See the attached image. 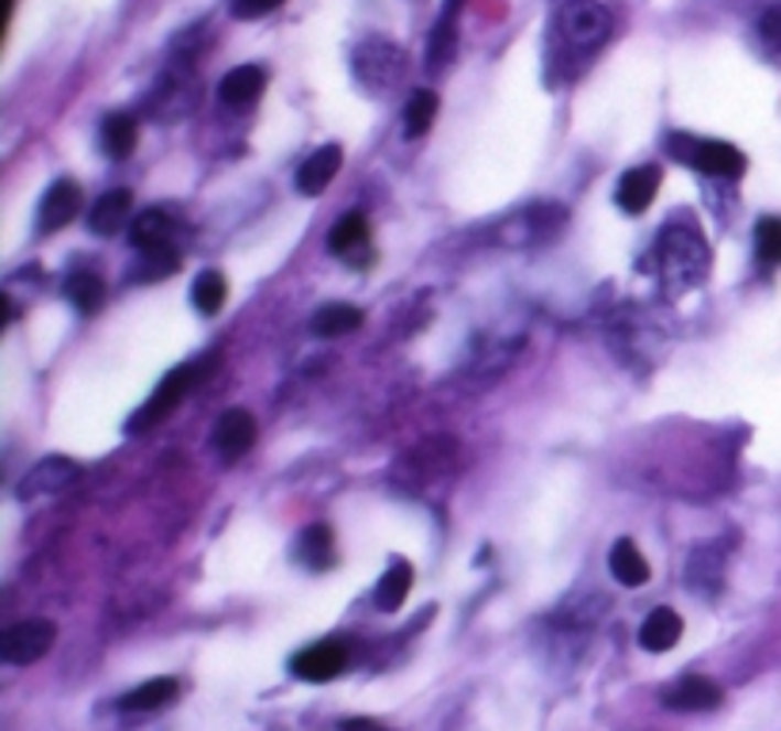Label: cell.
<instances>
[{
    "label": "cell",
    "mask_w": 781,
    "mask_h": 731,
    "mask_svg": "<svg viewBox=\"0 0 781 731\" xmlns=\"http://www.w3.org/2000/svg\"><path fill=\"white\" fill-rule=\"evenodd\" d=\"M660 263H663V286L668 294H686L690 286L705 279V237L690 226H668L660 232Z\"/></svg>",
    "instance_id": "cell-1"
},
{
    "label": "cell",
    "mask_w": 781,
    "mask_h": 731,
    "mask_svg": "<svg viewBox=\"0 0 781 731\" xmlns=\"http://www.w3.org/2000/svg\"><path fill=\"white\" fill-rule=\"evenodd\" d=\"M671 145L679 149V161L694 164L697 172L717 179H739L747 172V156L739 153L733 141H717V138H671Z\"/></svg>",
    "instance_id": "cell-2"
},
{
    "label": "cell",
    "mask_w": 781,
    "mask_h": 731,
    "mask_svg": "<svg viewBox=\"0 0 781 731\" xmlns=\"http://www.w3.org/2000/svg\"><path fill=\"white\" fill-rule=\"evenodd\" d=\"M556 28H561L564 43L587 54V50H598L610 39V12L598 0H568L556 15Z\"/></svg>",
    "instance_id": "cell-3"
},
{
    "label": "cell",
    "mask_w": 781,
    "mask_h": 731,
    "mask_svg": "<svg viewBox=\"0 0 781 731\" xmlns=\"http://www.w3.org/2000/svg\"><path fill=\"white\" fill-rule=\"evenodd\" d=\"M198 366H176V370H169L161 378V385L153 389V396H149L141 408L130 415V430L134 435H141V430H149V427H156V423H164L172 412L184 404V396L191 393V385L198 381Z\"/></svg>",
    "instance_id": "cell-4"
},
{
    "label": "cell",
    "mask_w": 781,
    "mask_h": 731,
    "mask_svg": "<svg viewBox=\"0 0 781 731\" xmlns=\"http://www.w3.org/2000/svg\"><path fill=\"white\" fill-rule=\"evenodd\" d=\"M54 640H57L54 621L43 618L20 621V625L0 633V659L12 663V667H31V663H39L54 647Z\"/></svg>",
    "instance_id": "cell-5"
},
{
    "label": "cell",
    "mask_w": 781,
    "mask_h": 731,
    "mask_svg": "<svg viewBox=\"0 0 781 731\" xmlns=\"http://www.w3.org/2000/svg\"><path fill=\"white\" fill-rule=\"evenodd\" d=\"M401 62H404V54L393 43H386V39H370V43H362L359 54H355V77L373 91H386V88H393L397 77H401V69H404Z\"/></svg>",
    "instance_id": "cell-6"
},
{
    "label": "cell",
    "mask_w": 781,
    "mask_h": 731,
    "mask_svg": "<svg viewBox=\"0 0 781 731\" xmlns=\"http://www.w3.org/2000/svg\"><path fill=\"white\" fill-rule=\"evenodd\" d=\"M347 659H351V652H347L344 640H321V644L297 652L294 659H290V670H294V678H302V683L321 686V683H332V678L344 675Z\"/></svg>",
    "instance_id": "cell-7"
},
{
    "label": "cell",
    "mask_w": 781,
    "mask_h": 731,
    "mask_svg": "<svg viewBox=\"0 0 781 731\" xmlns=\"http://www.w3.org/2000/svg\"><path fill=\"white\" fill-rule=\"evenodd\" d=\"M80 206H85V195H80L77 183L73 179L50 183L43 203H39V232H43V237H50V232H62L80 214Z\"/></svg>",
    "instance_id": "cell-8"
},
{
    "label": "cell",
    "mask_w": 781,
    "mask_h": 731,
    "mask_svg": "<svg viewBox=\"0 0 781 731\" xmlns=\"http://www.w3.org/2000/svg\"><path fill=\"white\" fill-rule=\"evenodd\" d=\"M720 701H725L720 686L709 683V678H702V675H686V678H679L671 689H663V705L675 709V712H713Z\"/></svg>",
    "instance_id": "cell-9"
},
{
    "label": "cell",
    "mask_w": 781,
    "mask_h": 731,
    "mask_svg": "<svg viewBox=\"0 0 781 731\" xmlns=\"http://www.w3.org/2000/svg\"><path fill=\"white\" fill-rule=\"evenodd\" d=\"M328 252L347 263H367L370 260V226L359 210L339 218L328 232Z\"/></svg>",
    "instance_id": "cell-10"
},
{
    "label": "cell",
    "mask_w": 781,
    "mask_h": 731,
    "mask_svg": "<svg viewBox=\"0 0 781 731\" xmlns=\"http://www.w3.org/2000/svg\"><path fill=\"white\" fill-rule=\"evenodd\" d=\"M660 179H663V172L655 168V164L629 168L626 176H621L618 190H614V203H618L626 214H644L648 206H652L655 190H660Z\"/></svg>",
    "instance_id": "cell-11"
},
{
    "label": "cell",
    "mask_w": 781,
    "mask_h": 731,
    "mask_svg": "<svg viewBox=\"0 0 781 731\" xmlns=\"http://www.w3.org/2000/svg\"><path fill=\"white\" fill-rule=\"evenodd\" d=\"M465 0H446V8L438 12V23L427 39V69L443 73L451 65V57L458 54V12Z\"/></svg>",
    "instance_id": "cell-12"
},
{
    "label": "cell",
    "mask_w": 781,
    "mask_h": 731,
    "mask_svg": "<svg viewBox=\"0 0 781 731\" xmlns=\"http://www.w3.org/2000/svg\"><path fill=\"white\" fill-rule=\"evenodd\" d=\"M339 164H344V149L339 145H321L313 156H305V164L297 168V195H310L317 198L328 190V183L336 179Z\"/></svg>",
    "instance_id": "cell-13"
},
{
    "label": "cell",
    "mask_w": 781,
    "mask_h": 731,
    "mask_svg": "<svg viewBox=\"0 0 781 731\" xmlns=\"http://www.w3.org/2000/svg\"><path fill=\"white\" fill-rule=\"evenodd\" d=\"M77 477H80L77 461H69V457H46V461H39L35 469L20 480V500H35V495L57 492V488H65Z\"/></svg>",
    "instance_id": "cell-14"
},
{
    "label": "cell",
    "mask_w": 781,
    "mask_h": 731,
    "mask_svg": "<svg viewBox=\"0 0 781 731\" xmlns=\"http://www.w3.org/2000/svg\"><path fill=\"white\" fill-rule=\"evenodd\" d=\"M256 443V415L245 408H229L221 412V419L214 423V446L226 457H240L245 450H252Z\"/></svg>",
    "instance_id": "cell-15"
},
{
    "label": "cell",
    "mask_w": 781,
    "mask_h": 731,
    "mask_svg": "<svg viewBox=\"0 0 781 731\" xmlns=\"http://www.w3.org/2000/svg\"><path fill=\"white\" fill-rule=\"evenodd\" d=\"M263 88H268V73L260 65H237L221 77L218 96L226 107H252L263 96Z\"/></svg>",
    "instance_id": "cell-16"
},
{
    "label": "cell",
    "mask_w": 781,
    "mask_h": 731,
    "mask_svg": "<svg viewBox=\"0 0 781 731\" xmlns=\"http://www.w3.org/2000/svg\"><path fill=\"white\" fill-rule=\"evenodd\" d=\"M130 206H134L130 190H107V195H99L93 203L88 229H93L96 237H115V232H122V226L130 221Z\"/></svg>",
    "instance_id": "cell-17"
},
{
    "label": "cell",
    "mask_w": 781,
    "mask_h": 731,
    "mask_svg": "<svg viewBox=\"0 0 781 731\" xmlns=\"http://www.w3.org/2000/svg\"><path fill=\"white\" fill-rule=\"evenodd\" d=\"M679 640H683V618H679L675 610H668V605H655L641 625V647L660 655V652H671Z\"/></svg>",
    "instance_id": "cell-18"
},
{
    "label": "cell",
    "mask_w": 781,
    "mask_h": 731,
    "mask_svg": "<svg viewBox=\"0 0 781 731\" xmlns=\"http://www.w3.org/2000/svg\"><path fill=\"white\" fill-rule=\"evenodd\" d=\"M412 579H415L412 564L409 560H393L386 568V576L378 579V587H373V605H378L381 613L401 610L404 598H409V591H412Z\"/></svg>",
    "instance_id": "cell-19"
},
{
    "label": "cell",
    "mask_w": 781,
    "mask_h": 731,
    "mask_svg": "<svg viewBox=\"0 0 781 731\" xmlns=\"http://www.w3.org/2000/svg\"><path fill=\"white\" fill-rule=\"evenodd\" d=\"M176 694H180L176 678H149V683H141L138 689H130L119 705L122 712H156V709H169V705L176 701Z\"/></svg>",
    "instance_id": "cell-20"
},
{
    "label": "cell",
    "mask_w": 781,
    "mask_h": 731,
    "mask_svg": "<svg viewBox=\"0 0 781 731\" xmlns=\"http://www.w3.org/2000/svg\"><path fill=\"white\" fill-rule=\"evenodd\" d=\"M297 560L313 571H328L336 564V537L324 522H313L302 537H297Z\"/></svg>",
    "instance_id": "cell-21"
},
{
    "label": "cell",
    "mask_w": 781,
    "mask_h": 731,
    "mask_svg": "<svg viewBox=\"0 0 781 731\" xmlns=\"http://www.w3.org/2000/svg\"><path fill=\"white\" fill-rule=\"evenodd\" d=\"M610 571H614V579H618L621 587H644L648 579H652V568H648L641 548L629 542V537L614 542V548H610Z\"/></svg>",
    "instance_id": "cell-22"
},
{
    "label": "cell",
    "mask_w": 781,
    "mask_h": 731,
    "mask_svg": "<svg viewBox=\"0 0 781 731\" xmlns=\"http://www.w3.org/2000/svg\"><path fill=\"white\" fill-rule=\"evenodd\" d=\"M720 576H725V553L717 545H697L686 564L690 591H717Z\"/></svg>",
    "instance_id": "cell-23"
},
{
    "label": "cell",
    "mask_w": 781,
    "mask_h": 731,
    "mask_svg": "<svg viewBox=\"0 0 781 731\" xmlns=\"http://www.w3.org/2000/svg\"><path fill=\"white\" fill-rule=\"evenodd\" d=\"M176 271H180V248L169 240V244L141 248L138 263H134V282H164Z\"/></svg>",
    "instance_id": "cell-24"
},
{
    "label": "cell",
    "mask_w": 781,
    "mask_h": 731,
    "mask_svg": "<svg viewBox=\"0 0 781 731\" xmlns=\"http://www.w3.org/2000/svg\"><path fill=\"white\" fill-rule=\"evenodd\" d=\"M65 297H69V302L77 305L80 317H93V313H99V305H104V297H107L104 274H96V271H73L69 279H65Z\"/></svg>",
    "instance_id": "cell-25"
},
{
    "label": "cell",
    "mask_w": 781,
    "mask_h": 731,
    "mask_svg": "<svg viewBox=\"0 0 781 731\" xmlns=\"http://www.w3.org/2000/svg\"><path fill=\"white\" fill-rule=\"evenodd\" d=\"M99 141H104V153L111 161H127L138 149V122L130 114H107L104 130H99Z\"/></svg>",
    "instance_id": "cell-26"
},
{
    "label": "cell",
    "mask_w": 781,
    "mask_h": 731,
    "mask_svg": "<svg viewBox=\"0 0 781 731\" xmlns=\"http://www.w3.org/2000/svg\"><path fill=\"white\" fill-rule=\"evenodd\" d=\"M359 324H362V309H355V305H324V309L313 313V336L321 339L351 336Z\"/></svg>",
    "instance_id": "cell-27"
},
{
    "label": "cell",
    "mask_w": 781,
    "mask_h": 731,
    "mask_svg": "<svg viewBox=\"0 0 781 731\" xmlns=\"http://www.w3.org/2000/svg\"><path fill=\"white\" fill-rule=\"evenodd\" d=\"M229 297V286H226V274L221 271H203L195 279V286H191V302H195V309L203 313V317H218L221 305H226Z\"/></svg>",
    "instance_id": "cell-28"
},
{
    "label": "cell",
    "mask_w": 781,
    "mask_h": 731,
    "mask_svg": "<svg viewBox=\"0 0 781 731\" xmlns=\"http://www.w3.org/2000/svg\"><path fill=\"white\" fill-rule=\"evenodd\" d=\"M172 237V218L164 210H141L134 214V221H130V240H134V248H153V244H169Z\"/></svg>",
    "instance_id": "cell-29"
},
{
    "label": "cell",
    "mask_w": 781,
    "mask_h": 731,
    "mask_svg": "<svg viewBox=\"0 0 781 731\" xmlns=\"http://www.w3.org/2000/svg\"><path fill=\"white\" fill-rule=\"evenodd\" d=\"M438 114V96L431 88H420L412 91L409 107H404V138H423L431 130V122H435Z\"/></svg>",
    "instance_id": "cell-30"
},
{
    "label": "cell",
    "mask_w": 781,
    "mask_h": 731,
    "mask_svg": "<svg viewBox=\"0 0 781 731\" xmlns=\"http://www.w3.org/2000/svg\"><path fill=\"white\" fill-rule=\"evenodd\" d=\"M755 252L767 268H778L781 263V218H762L755 226Z\"/></svg>",
    "instance_id": "cell-31"
},
{
    "label": "cell",
    "mask_w": 781,
    "mask_h": 731,
    "mask_svg": "<svg viewBox=\"0 0 781 731\" xmlns=\"http://www.w3.org/2000/svg\"><path fill=\"white\" fill-rule=\"evenodd\" d=\"M759 35H762V43H767L770 50H781V0H774V4L762 12Z\"/></svg>",
    "instance_id": "cell-32"
},
{
    "label": "cell",
    "mask_w": 781,
    "mask_h": 731,
    "mask_svg": "<svg viewBox=\"0 0 781 731\" xmlns=\"http://www.w3.org/2000/svg\"><path fill=\"white\" fill-rule=\"evenodd\" d=\"M279 4L282 0H237V4H232V15H237V20H260V15L275 12Z\"/></svg>",
    "instance_id": "cell-33"
},
{
    "label": "cell",
    "mask_w": 781,
    "mask_h": 731,
    "mask_svg": "<svg viewBox=\"0 0 781 731\" xmlns=\"http://www.w3.org/2000/svg\"><path fill=\"white\" fill-rule=\"evenodd\" d=\"M339 731H389V728H381L378 720H367V717H351L339 724Z\"/></svg>",
    "instance_id": "cell-34"
},
{
    "label": "cell",
    "mask_w": 781,
    "mask_h": 731,
    "mask_svg": "<svg viewBox=\"0 0 781 731\" xmlns=\"http://www.w3.org/2000/svg\"><path fill=\"white\" fill-rule=\"evenodd\" d=\"M4 8H8V12H12V8H15V0H4Z\"/></svg>",
    "instance_id": "cell-35"
}]
</instances>
